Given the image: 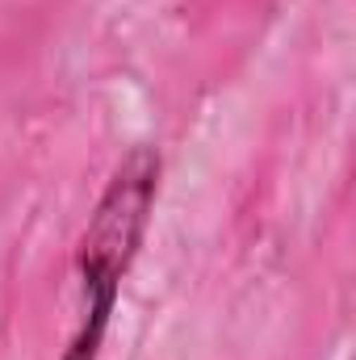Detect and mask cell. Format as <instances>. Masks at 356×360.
I'll return each mask as SVG.
<instances>
[{"instance_id": "cell-1", "label": "cell", "mask_w": 356, "mask_h": 360, "mask_svg": "<svg viewBox=\"0 0 356 360\" xmlns=\"http://www.w3.org/2000/svg\"><path fill=\"white\" fill-rule=\"evenodd\" d=\"M155 197H160V151L134 147L113 168L105 193L92 205L89 226L80 235L76 276H80L84 314H80V331L72 335L68 352L59 360H101L109 319H113L117 297H122V281L147 239Z\"/></svg>"}]
</instances>
